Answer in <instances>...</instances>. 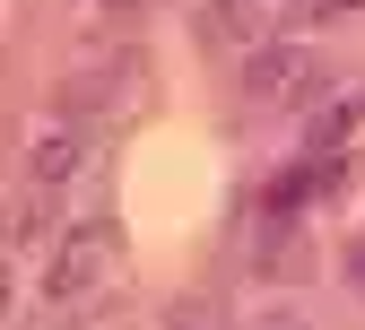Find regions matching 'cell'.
I'll return each instance as SVG.
<instances>
[{"mask_svg":"<svg viewBox=\"0 0 365 330\" xmlns=\"http://www.w3.org/2000/svg\"><path fill=\"white\" fill-rule=\"evenodd\" d=\"M200 43H252V0H217L200 18Z\"/></svg>","mask_w":365,"mask_h":330,"instance_id":"obj_5","label":"cell"},{"mask_svg":"<svg viewBox=\"0 0 365 330\" xmlns=\"http://www.w3.org/2000/svg\"><path fill=\"white\" fill-rule=\"evenodd\" d=\"M35 244H43V200L26 192V200H18V252H35Z\"/></svg>","mask_w":365,"mask_h":330,"instance_id":"obj_7","label":"cell"},{"mask_svg":"<svg viewBox=\"0 0 365 330\" xmlns=\"http://www.w3.org/2000/svg\"><path fill=\"white\" fill-rule=\"evenodd\" d=\"M313 78H322V61H313L304 43H252V61H244V96H252V105H304Z\"/></svg>","mask_w":365,"mask_h":330,"instance_id":"obj_2","label":"cell"},{"mask_svg":"<svg viewBox=\"0 0 365 330\" xmlns=\"http://www.w3.org/2000/svg\"><path fill=\"white\" fill-rule=\"evenodd\" d=\"M113 269H122V226H113V217H87V226H70V234H61L53 269H43V304L78 313L96 287H113Z\"/></svg>","mask_w":365,"mask_h":330,"instance_id":"obj_1","label":"cell"},{"mask_svg":"<svg viewBox=\"0 0 365 330\" xmlns=\"http://www.w3.org/2000/svg\"><path fill=\"white\" fill-rule=\"evenodd\" d=\"M165 330H217V304H200V296H182V304L165 313Z\"/></svg>","mask_w":365,"mask_h":330,"instance_id":"obj_6","label":"cell"},{"mask_svg":"<svg viewBox=\"0 0 365 330\" xmlns=\"http://www.w3.org/2000/svg\"><path fill=\"white\" fill-rule=\"evenodd\" d=\"M348 278H356V287H365V234H356V244H348Z\"/></svg>","mask_w":365,"mask_h":330,"instance_id":"obj_8","label":"cell"},{"mask_svg":"<svg viewBox=\"0 0 365 330\" xmlns=\"http://www.w3.org/2000/svg\"><path fill=\"white\" fill-rule=\"evenodd\" d=\"M356 130H365V87H339L331 105H313V113H304V148H313V157H339Z\"/></svg>","mask_w":365,"mask_h":330,"instance_id":"obj_3","label":"cell"},{"mask_svg":"<svg viewBox=\"0 0 365 330\" xmlns=\"http://www.w3.org/2000/svg\"><path fill=\"white\" fill-rule=\"evenodd\" d=\"M78 165H87V139H78L70 122H43V130H35V148H26V174H35V192L70 182Z\"/></svg>","mask_w":365,"mask_h":330,"instance_id":"obj_4","label":"cell"},{"mask_svg":"<svg viewBox=\"0 0 365 330\" xmlns=\"http://www.w3.org/2000/svg\"><path fill=\"white\" fill-rule=\"evenodd\" d=\"M322 9H348V0H322Z\"/></svg>","mask_w":365,"mask_h":330,"instance_id":"obj_10","label":"cell"},{"mask_svg":"<svg viewBox=\"0 0 365 330\" xmlns=\"http://www.w3.org/2000/svg\"><path fill=\"white\" fill-rule=\"evenodd\" d=\"M252 330H304V321H296V313H261Z\"/></svg>","mask_w":365,"mask_h":330,"instance_id":"obj_9","label":"cell"}]
</instances>
